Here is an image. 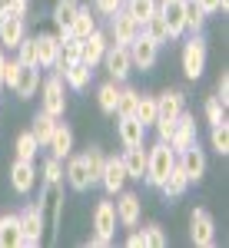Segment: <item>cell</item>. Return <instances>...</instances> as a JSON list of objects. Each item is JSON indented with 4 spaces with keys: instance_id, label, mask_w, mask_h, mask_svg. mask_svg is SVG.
<instances>
[{
    "instance_id": "obj_1",
    "label": "cell",
    "mask_w": 229,
    "mask_h": 248,
    "mask_svg": "<svg viewBox=\"0 0 229 248\" xmlns=\"http://www.w3.org/2000/svg\"><path fill=\"white\" fill-rule=\"evenodd\" d=\"M173 166H176V153L170 149V142H163V139H159L156 146L146 149V175H143V179H146L150 186H159Z\"/></svg>"
},
{
    "instance_id": "obj_2",
    "label": "cell",
    "mask_w": 229,
    "mask_h": 248,
    "mask_svg": "<svg viewBox=\"0 0 229 248\" xmlns=\"http://www.w3.org/2000/svg\"><path fill=\"white\" fill-rule=\"evenodd\" d=\"M43 238V209L30 205L20 212V248H37Z\"/></svg>"
},
{
    "instance_id": "obj_3",
    "label": "cell",
    "mask_w": 229,
    "mask_h": 248,
    "mask_svg": "<svg viewBox=\"0 0 229 248\" xmlns=\"http://www.w3.org/2000/svg\"><path fill=\"white\" fill-rule=\"evenodd\" d=\"M203 70H206V40L193 33L190 43L183 46V73H186V79H199Z\"/></svg>"
},
{
    "instance_id": "obj_4",
    "label": "cell",
    "mask_w": 229,
    "mask_h": 248,
    "mask_svg": "<svg viewBox=\"0 0 229 248\" xmlns=\"http://www.w3.org/2000/svg\"><path fill=\"white\" fill-rule=\"evenodd\" d=\"M190 238L199 248H212L216 245V222L206 209H193L190 212Z\"/></svg>"
},
{
    "instance_id": "obj_5",
    "label": "cell",
    "mask_w": 229,
    "mask_h": 248,
    "mask_svg": "<svg viewBox=\"0 0 229 248\" xmlns=\"http://www.w3.org/2000/svg\"><path fill=\"white\" fill-rule=\"evenodd\" d=\"M176 166L183 169V175H186L190 182H199V179L206 175V153L199 149V142H193L183 153H176Z\"/></svg>"
},
{
    "instance_id": "obj_6",
    "label": "cell",
    "mask_w": 229,
    "mask_h": 248,
    "mask_svg": "<svg viewBox=\"0 0 229 248\" xmlns=\"http://www.w3.org/2000/svg\"><path fill=\"white\" fill-rule=\"evenodd\" d=\"M100 63H106V73H110V79H116V83H123V79L130 77V70H133L130 50H126V46H120V43L106 46V53H103Z\"/></svg>"
},
{
    "instance_id": "obj_7",
    "label": "cell",
    "mask_w": 229,
    "mask_h": 248,
    "mask_svg": "<svg viewBox=\"0 0 229 248\" xmlns=\"http://www.w3.org/2000/svg\"><path fill=\"white\" fill-rule=\"evenodd\" d=\"M140 30H143V27H140L123 7L110 17V37H113V43H120V46H130V43L140 37Z\"/></svg>"
},
{
    "instance_id": "obj_8",
    "label": "cell",
    "mask_w": 229,
    "mask_h": 248,
    "mask_svg": "<svg viewBox=\"0 0 229 248\" xmlns=\"http://www.w3.org/2000/svg\"><path fill=\"white\" fill-rule=\"evenodd\" d=\"M130 50V60H133V66L136 70H153L156 66V57H159V43H153L143 30H140V37L126 46Z\"/></svg>"
},
{
    "instance_id": "obj_9",
    "label": "cell",
    "mask_w": 229,
    "mask_h": 248,
    "mask_svg": "<svg viewBox=\"0 0 229 248\" xmlns=\"http://www.w3.org/2000/svg\"><path fill=\"white\" fill-rule=\"evenodd\" d=\"M126 166H123V159L120 155H110V159H103V172H100V186L110 192V195H116V192H123V186H126Z\"/></svg>"
},
{
    "instance_id": "obj_10",
    "label": "cell",
    "mask_w": 229,
    "mask_h": 248,
    "mask_svg": "<svg viewBox=\"0 0 229 248\" xmlns=\"http://www.w3.org/2000/svg\"><path fill=\"white\" fill-rule=\"evenodd\" d=\"M93 235L103 238V242H113V235H116V209H113L110 199H103V202L93 209Z\"/></svg>"
},
{
    "instance_id": "obj_11",
    "label": "cell",
    "mask_w": 229,
    "mask_h": 248,
    "mask_svg": "<svg viewBox=\"0 0 229 248\" xmlns=\"http://www.w3.org/2000/svg\"><path fill=\"white\" fill-rule=\"evenodd\" d=\"M196 142V119H193L186 109L176 116V123H173V136H170V149L173 153H183L186 146Z\"/></svg>"
},
{
    "instance_id": "obj_12",
    "label": "cell",
    "mask_w": 229,
    "mask_h": 248,
    "mask_svg": "<svg viewBox=\"0 0 229 248\" xmlns=\"http://www.w3.org/2000/svg\"><path fill=\"white\" fill-rule=\"evenodd\" d=\"M43 113H50L53 119L67 113V96H63V77H50L43 83Z\"/></svg>"
},
{
    "instance_id": "obj_13",
    "label": "cell",
    "mask_w": 229,
    "mask_h": 248,
    "mask_svg": "<svg viewBox=\"0 0 229 248\" xmlns=\"http://www.w3.org/2000/svg\"><path fill=\"white\" fill-rule=\"evenodd\" d=\"M106 46H110V40H106V33H100V30H93L90 37L80 40V63H87L90 70H93L96 63L103 60V53H106Z\"/></svg>"
},
{
    "instance_id": "obj_14",
    "label": "cell",
    "mask_w": 229,
    "mask_h": 248,
    "mask_svg": "<svg viewBox=\"0 0 229 248\" xmlns=\"http://www.w3.org/2000/svg\"><path fill=\"white\" fill-rule=\"evenodd\" d=\"M120 195V202H116V222L123 225V229H136L140 225V195H133V192H116Z\"/></svg>"
},
{
    "instance_id": "obj_15",
    "label": "cell",
    "mask_w": 229,
    "mask_h": 248,
    "mask_svg": "<svg viewBox=\"0 0 229 248\" xmlns=\"http://www.w3.org/2000/svg\"><path fill=\"white\" fill-rule=\"evenodd\" d=\"M156 10H159V17L166 20L170 37H179L183 33V23H186V0H159Z\"/></svg>"
},
{
    "instance_id": "obj_16",
    "label": "cell",
    "mask_w": 229,
    "mask_h": 248,
    "mask_svg": "<svg viewBox=\"0 0 229 248\" xmlns=\"http://www.w3.org/2000/svg\"><path fill=\"white\" fill-rule=\"evenodd\" d=\"M10 186L17 195H27V192L37 186V169H34V162H27V159H17L14 166H10Z\"/></svg>"
},
{
    "instance_id": "obj_17",
    "label": "cell",
    "mask_w": 229,
    "mask_h": 248,
    "mask_svg": "<svg viewBox=\"0 0 229 248\" xmlns=\"http://www.w3.org/2000/svg\"><path fill=\"white\" fill-rule=\"evenodd\" d=\"M70 162H67V172H63V179L70 182V189L76 192H87L93 186V179H90V169H87V159L83 155H67Z\"/></svg>"
},
{
    "instance_id": "obj_18",
    "label": "cell",
    "mask_w": 229,
    "mask_h": 248,
    "mask_svg": "<svg viewBox=\"0 0 229 248\" xmlns=\"http://www.w3.org/2000/svg\"><path fill=\"white\" fill-rule=\"evenodd\" d=\"M116 136H120V142L130 149V146H143V139H146V126L136 119V116H120V123H116Z\"/></svg>"
},
{
    "instance_id": "obj_19",
    "label": "cell",
    "mask_w": 229,
    "mask_h": 248,
    "mask_svg": "<svg viewBox=\"0 0 229 248\" xmlns=\"http://www.w3.org/2000/svg\"><path fill=\"white\" fill-rule=\"evenodd\" d=\"M183 109H186V96L179 90H166L156 96V119H176Z\"/></svg>"
},
{
    "instance_id": "obj_20",
    "label": "cell",
    "mask_w": 229,
    "mask_h": 248,
    "mask_svg": "<svg viewBox=\"0 0 229 248\" xmlns=\"http://www.w3.org/2000/svg\"><path fill=\"white\" fill-rule=\"evenodd\" d=\"M23 37H27V23H23V17L3 14V17H0V43L14 50V46H17Z\"/></svg>"
},
{
    "instance_id": "obj_21",
    "label": "cell",
    "mask_w": 229,
    "mask_h": 248,
    "mask_svg": "<svg viewBox=\"0 0 229 248\" xmlns=\"http://www.w3.org/2000/svg\"><path fill=\"white\" fill-rule=\"evenodd\" d=\"M60 77H63V83L70 86V90H87V83H90V77H93V70L87 66V63H80V60H73V63H63V66H57Z\"/></svg>"
},
{
    "instance_id": "obj_22",
    "label": "cell",
    "mask_w": 229,
    "mask_h": 248,
    "mask_svg": "<svg viewBox=\"0 0 229 248\" xmlns=\"http://www.w3.org/2000/svg\"><path fill=\"white\" fill-rule=\"evenodd\" d=\"M37 40V66L43 70H50V66H57V57H60V37L53 33H40Z\"/></svg>"
},
{
    "instance_id": "obj_23",
    "label": "cell",
    "mask_w": 229,
    "mask_h": 248,
    "mask_svg": "<svg viewBox=\"0 0 229 248\" xmlns=\"http://www.w3.org/2000/svg\"><path fill=\"white\" fill-rule=\"evenodd\" d=\"M47 149H50L53 159H67V155L73 153V133H70V126H60L57 123L50 139H47Z\"/></svg>"
},
{
    "instance_id": "obj_24",
    "label": "cell",
    "mask_w": 229,
    "mask_h": 248,
    "mask_svg": "<svg viewBox=\"0 0 229 248\" xmlns=\"http://www.w3.org/2000/svg\"><path fill=\"white\" fill-rule=\"evenodd\" d=\"M37 86H40V66H20L14 93H17L20 99H30V96L37 93Z\"/></svg>"
},
{
    "instance_id": "obj_25",
    "label": "cell",
    "mask_w": 229,
    "mask_h": 248,
    "mask_svg": "<svg viewBox=\"0 0 229 248\" xmlns=\"http://www.w3.org/2000/svg\"><path fill=\"white\" fill-rule=\"evenodd\" d=\"M156 189H163V195H166V199H179L183 192L190 189V179L183 175V169H179V166H173V169L166 172V179H163Z\"/></svg>"
},
{
    "instance_id": "obj_26",
    "label": "cell",
    "mask_w": 229,
    "mask_h": 248,
    "mask_svg": "<svg viewBox=\"0 0 229 248\" xmlns=\"http://www.w3.org/2000/svg\"><path fill=\"white\" fill-rule=\"evenodd\" d=\"M120 159H123L130 179H143V175H146V149H143V146H130Z\"/></svg>"
},
{
    "instance_id": "obj_27",
    "label": "cell",
    "mask_w": 229,
    "mask_h": 248,
    "mask_svg": "<svg viewBox=\"0 0 229 248\" xmlns=\"http://www.w3.org/2000/svg\"><path fill=\"white\" fill-rule=\"evenodd\" d=\"M0 248H20V215L0 218Z\"/></svg>"
},
{
    "instance_id": "obj_28",
    "label": "cell",
    "mask_w": 229,
    "mask_h": 248,
    "mask_svg": "<svg viewBox=\"0 0 229 248\" xmlns=\"http://www.w3.org/2000/svg\"><path fill=\"white\" fill-rule=\"evenodd\" d=\"M76 10H80V3H76V0H57V7H53V23L60 27V37H63V33H70V23H73Z\"/></svg>"
},
{
    "instance_id": "obj_29",
    "label": "cell",
    "mask_w": 229,
    "mask_h": 248,
    "mask_svg": "<svg viewBox=\"0 0 229 248\" xmlns=\"http://www.w3.org/2000/svg\"><path fill=\"white\" fill-rule=\"evenodd\" d=\"M93 30H96V17H93V10H90V7H80V10H76V17H73V23H70V33L83 40V37H90Z\"/></svg>"
},
{
    "instance_id": "obj_30",
    "label": "cell",
    "mask_w": 229,
    "mask_h": 248,
    "mask_svg": "<svg viewBox=\"0 0 229 248\" xmlns=\"http://www.w3.org/2000/svg\"><path fill=\"white\" fill-rule=\"evenodd\" d=\"M143 33H146V37L153 40V43H159V46H163V43H170V27H166V20L159 17V10H156V14H153L150 20H146V23H143Z\"/></svg>"
},
{
    "instance_id": "obj_31",
    "label": "cell",
    "mask_w": 229,
    "mask_h": 248,
    "mask_svg": "<svg viewBox=\"0 0 229 248\" xmlns=\"http://www.w3.org/2000/svg\"><path fill=\"white\" fill-rule=\"evenodd\" d=\"M116 99H120V83H116V79H106V83L100 86V93H96L100 109L110 113V116H116Z\"/></svg>"
},
{
    "instance_id": "obj_32",
    "label": "cell",
    "mask_w": 229,
    "mask_h": 248,
    "mask_svg": "<svg viewBox=\"0 0 229 248\" xmlns=\"http://www.w3.org/2000/svg\"><path fill=\"white\" fill-rule=\"evenodd\" d=\"M123 10H126V14L143 27V23L156 14V0H123Z\"/></svg>"
},
{
    "instance_id": "obj_33",
    "label": "cell",
    "mask_w": 229,
    "mask_h": 248,
    "mask_svg": "<svg viewBox=\"0 0 229 248\" xmlns=\"http://www.w3.org/2000/svg\"><path fill=\"white\" fill-rule=\"evenodd\" d=\"M53 126H57V119L50 113H40L34 116V126H30V133H34V139H37L40 146H47V139H50V133H53Z\"/></svg>"
},
{
    "instance_id": "obj_34",
    "label": "cell",
    "mask_w": 229,
    "mask_h": 248,
    "mask_svg": "<svg viewBox=\"0 0 229 248\" xmlns=\"http://www.w3.org/2000/svg\"><path fill=\"white\" fill-rule=\"evenodd\" d=\"M14 50H17V63L20 66H37V40L34 37H23Z\"/></svg>"
},
{
    "instance_id": "obj_35",
    "label": "cell",
    "mask_w": 229,
    "mask_h": 248,
    "mask_svg": "<svg viewBox=\"0 0 229 248\" xmlns=\"http://www.w3.org/2000/svg\"><path fill=\"white\" fill-rule=\"evenodd\" d=\"M133 116L143 123V126H153V123H156V96H140Z\"/></svg>"
},
{
    "instance_id": "obj_36",
    "label": "cell",
    "mask_w": 229,
    "mask_h": 248,
    "mask_svg": "<svg viewBox=\"0 0 229 248\" xmlns=\"http://www.w3.org/2000/svg\"><path fill=\"white\" fill-rule=\"evenodd\" d=\"M203 23H206V14L199 10V3H196V0H186V23H183V30L199 33V30H203Z\"/></svg>"
},
{
    "instance_id": "obj_37",
    "label": "cell",
    "mask_w": 229,
    "mask_h": 248,
    "mask_svg": "<svg viewBox=\"0 0 229 248\" xmlns=\"http://www.w3.org/2000/svg\"><path fill=\"white\" fill-rule=\"evenodd\" d=\"M37 149H40V142L34 139V133H30V129L17 136V159H27V162H34Z\"/></svg>"
},
{
    "instance_id": "obj_38",
    "label": "cell",
    "mask_w": 229,
    "mask_h": 248,
    "mask_svg": "<svg viewBox=\"0 0 229 248\" xmlns=\"http://www.w3.org/2000/svg\"><path fill=\"white\" fill-rule=\"evenodd\" d=\"M136 99H140V93L136 90H123L120 86V99H116V116H133L136 113Z\"/></svg>"
},
{
    "instance_id": "obj_39",
    "label": "cell",
    "mask_w": 229,
    "mask_h": 248,
    "mask_svg": "<svg viewBox=\"0 0 229 248\" xmlns=\"http://www.w3.org/2000/svg\"><path fill=\"white\" fill-rule=\"evenodd\" d=\"M83 159H87V169H90V179H93V182H100V172H103V159H106V155L100 153V146H90V149L83 153Z\"/></svg>"
},
{
    "instance_id": "obj_40",
    "label": "cell",
    "mask_w": 229,
    "mask_h": 248,
    "mask_svg": "<svg viewBox=\"0 0 229 248\" xmlns=\"http://www.w3.org/2000/svg\"><path fill=\"white\" fill-rule=\"evenodd\" d=\"M210 139H212V149L219 155H226L229 153V129H226V123H216L210 129Z\"/></svg>"
},
{
    "instance_id": "obj_41",
    "label": "cell",
    "mask_w": 229,
    "mask_h": 248,
    "mask_svg": "<svg viewBox=\"0 0 229 248\" xmlns=\"http://www.w3.org/2000/svg\"><path fill=\"white\" fill-rule=\"evenodd\" d=\"M206 123L210 126H216V123H226V106L212 96V99H206Z\"/></svg>"
},
{
    "instance_id": "obj_42",
    "label": "cell",
    "mask_w": 229,
    "mask_h": 248,
    "mask_svg": "<svg viewBox=\"0 0 229 248\" xmlns=\"http://www.w3.org/2000/svg\"><path fill=\"white\" fill-rule=\"evenodd\" d=\"M43 179H47V186H60L63 182V169H60V159H47V166H43Z\"/></svg>"
},
{
    "instance_id": "obj_43",
    "label": "cell",
    "mask_w": 229,
    "mask_h": 248,
    "mask_svg": "<svg viewBox=\"0 0 229 248\" xmlns=\"http://www.w3.org/2000/svg\"><path fill=\"white\" fill-rule=\"evenodd\" d=\"M143 235H146V245H150V248H163V245H166V235H163L159 225H146Z\"/></svg>"
},
{
    "instance_id": "obj_44",
    "label": "cell",
    "mask_w": 229,
    "mask_h": 248,
    "mask_svg": "<svg viewBox=\"0 0 229 248\" xmlns=\"http://www.w3.org/2000/svg\"><path fill=\"white\" fill-rule=\"evenodd\" d=\"M196 3H199V10H203L206 17L216 14V10H223V14H226V7H229V0H196Z\"/></svg>"
},
{
    "instance_id": "obj_45",
    "label": "cell",
    "mask_w": 229,
    "mask_h": 248,
    "mask_svg": "<svg viewBox=\"0 0 229 248\" xmlns=\"http://www.w3.org/2000/svg\"><path fill=\"white\" fill-rule=\"evenodd\" d=\"M17 73H20V63H17V60L3 63V86H10V90H14V83H17Z\"/></svg>"
},
{
    "instance_id": "obj_46",
    "label": "cell",
    "mask_w": 229,
    "mask_h": 248,
    "mask_svg": "<svg viewBox=\"0 0 229 248\" xmlns=\"http://www.w3.org/2000/svg\"><path fill=\"white\" fill-rule=\"evenodd\" d=\"M93 3H96V10H100V14H106V17H113L116 10L123 7V0H93Z\"/></svg>"
},
{
    "instance_id": "obj_47",
    "label": "cell",
    "mask_w": 229,
    "mask_h": 248,
    "mask_svg": "<svg viewBox=\"0 0 229 248\" xmlns=\"http://www.w3.org/2000/svg\"><path fill=\"white\" fill-rule=\"evenodd\" d=\"M216 99H219L223 106H226V103H229V77H226V73L219 77V96H216Z\"/></svg>"
},
{
    "instance_id": "obj_48",
    "label": "cell",
    "mask_w": 229,
    "mask_h": 248,
    "mask_svg": "<svg viewBox=\"0 0 229 248\" xmlns=\"http://www.w3.org/2000/svg\"><path fill=\"white\" fill-rule=\"evenodd\" d=\"M27 10H30V0H14V7H10L14 17H27Z\"/></svg>"
},
{
    "instance_id": "obj_49",
    "label": "cell",
    "mask_w": 229,
    "mask_h": 248,
    "mask_svg": "<svg viewBox=\"0 0 229 248\" xmlns=\"http://www.w3.org/2000/svg\"><path fill=\"white\" fill-rule=\"evenodd\" d=\"M126 245L130 248H146V235H143V232H133V235L126 238Z\"/></svg>"
},
{
    "instance_id": "obj_50",
    "label": "cell",
    "mask_w": 229,
    "mask_h": 248,
    "mask_svg": "<svg viewBox=\"0 0 229 248\" xmlns=\"http://www.w3.org/2000/svg\"><path fill=\"white\" fill-rule=\"evenodd\" d=\"M10 7H14V0H0V17H3V14H10Z\"/></svg>"
},
{
    "instance_id": "obj_51",
    "label": "cell",
    "mask_w": 229,
    "mask_h": 248,
    "mask_svg": "<svg viewBox=\"0 0 229 248\" xmlns=\"http://www.w3.org/2000/svg\"><path fill=\"white\" fill-rule=\"evenodd\" d=\"M3 63H7V57H3V50H0V90H3Z\"/></svg>"
}]
</instances>
